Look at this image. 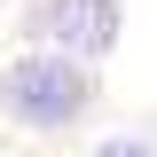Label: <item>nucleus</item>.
I'll return each instance as SVG.
<instances>
[{
  "label": "nucleus",
  "mask_w": 157,
  "mask_h": 157,
  "mask_svg": "<svg viewBox=\"0 0 157 157\" xmlns=\"http://www.w3.org/2000/svg\"><path fill=\"white\" fill-rule=\"evenodd\" d=\"M94 157H157V141H141V134H110V141H94Z\"/></svg>",
  "instance_id": "7ed1b4c3"
},
{
  "label": "nucleus",
  "mask_w": 157,
  "mask_h": 157,
  "mask_svg": "<svg viewBox=\"0 0 157 157\" xmlns=\"http://www.w3.org/2000/svg\"><path fill=\"white\" fill-rule=\"evenodd\" d=\"M32 47H55L78 63H110L118 39H126V0H32L24 16Z\"/></svg>",
  "instance_id": "f03ea898"
},
{
  "label": "nucleus",
  "mask_w": 157,
  "mask_h": 157,
  "mask_svg": "<svg viewBox=\"0 0 157 157\" xmlns=\"http://www.w3.org/2000/svg\"><path fill=\"white\" fill-rule=\"evenodd\" d=\"M94 110H102V71H94V63L55 55V47H24V55L0 63V118H8L16 134L63 141V134H78Z\"/></svg>",
  "instance_id": "f257e3e1"
}]
</instances>
